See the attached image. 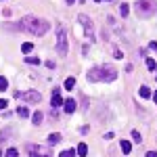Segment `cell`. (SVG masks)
<instances>
[{
  "mask_svg": "<svg viewBox=\"0 0 157 157\" xmlns=\"http://www.w3.org/2000/svg\"><path fill=\"white\" fill-rule=\"evenodd\" d=\"M19 29H23L32 36H44L48 32V23L40 17H34V15H25L23 19L19 21Z\"/></svg>",
  "mask_w": 157,
  "mask_h": 157,
  "instance_id": "1",
  "label": "cell"
},
{
  "mask_svg": "<svg viewBox=\"0 0 157 157\" xmlns=\"http://www.w3.org/2000/svg\"><path fill=\"white\" fill-rule=\"evenodd\" d=\"M117 78V71L109 65H101V67H92L88 71V80L90 82H113Z\"/></svg>",
  "mask_w": 157,
  "mask_h": 157,
  "instance_id": "2",
  "label": "cell"
},
{
  "mask_svg": "<svg viewBox=\"0 0 157 157\" xmlns=\"http://www.w3.org/2000/svg\"><path fill=\"white\" fill-rule=\"evenodd\" d=\"M136 11H138V17H153L157 13V0H138L136 2Z\"/></svg>",
  "mask_w": 157,
  "mask_h": 157,
  "instance_id": "3",
  "label": "cell"
},
{
  "mask_svg": "<svg viewBox=\"0 0 157 157\" xmlns=\"http://www.w3.org/2000/svg\"><path fill=\"white\" fill-rule=\"evenodd\" d=\"M57 50H59V57L67 55V32L63 23H57Z\"/></svg>",
  "mask_w": 157,
  "mask_h": 157,
  "instance_id": "4",
  "label": "cell"
},
{
  "mask_svg": "<svg viewBox=\"0 0 157 157\" xmlns=\"http://www.w3.org/2000/svg\"><path fill=\"white\" fill-rule=\"evenodd\" d=\"M78 21H80V25H82V29H84L86 40H88V42H94V32H92V21H90V17L80 15V17H78Z\"/></svg>",
  "mask_w": 157,
  "mask_h": 157,
  "instance_id": "5",
  "label": "cell"
},
{
  "mask_svg": "<svg viewBox=\"0 0 157 157\" xmlns=\"http://www.w3.org/2000/svg\"><path fill=\"white\" fill-rule=\"evenodd\" d=\"M17 97L23 98L25 103H40L42 101V94L36 92V90H25V92H17Z\"/></svg>",
  "mask_w": 157,
  "mask_h": 157,
  "instance_id": "6",
  "label": "cell"
},
{
  "mask_svg": "<svg viewBox=\"0 0 157 157\" xmlns=\"http://www.w3.org/2000/svg\"><path fill=\"white\" fill-rule=\"evenodd\" d=\"M25 151L29 153V157H52L46 149H42V147H38V145H32V143L25 147Z\"/></svg>",
  "mask_w": 157,
  "mask_h": 157,
  "instance_id": "7",
  "label": "cell"
},
{
  "mask_svg": "<svg viewBox=\"0 0 157 157\" xmlns=\"http://www.w3.org/2000/svg\"><path fill=\"white\" fill-rule=\"evenodd\" d=\"M50 105H52V111H57V109L63 105V98H61V94H59V88H55V90H52V98H50Z\"/></svg>",
  "mask_w": 157,
  "mask_h": 157,
  "instance_id": "8",
  "label": "cell"
},
{
  "mask_svg": "<svg viewBox=\"0 0 157 157\" xmlns=\"http://www.w3.org/2000/svg\"><path fill=\"white\" fill-rule=\"evenodd\" d=\"M63 107H65V111H67V113H73L78 105H75V101H73V98H67V101L63 103Z\"/></svg>",
  "mask_w": 157,
  "mask_h": 157,
  "instance_id": "9",
  "label": "cell"
},
{
  "mask_svg": "<svg viewBox=\"0 0 157 157\" xmlns=\"http://www.w3.org/2000/svg\"><path fill=\"white\" fill-rule=\"evenodd\" d=\"M86 153H88L86 143H80V145H78V149H75V155H78V157H86Z\"/></svg>",
  "mask_w": 157,
  "mask_h": 157,
  "instance_id": "10",
  "label": "cell"
},
{
  "mask_svg": "<svg viewBox=\"0 0 157 157\" xmlns=\"http://www.w3.org/2000/svg\"><path fill=\"white\" fill-rule=\"evenodd\" d=\"M42 120H44L42 111H36V113H34V117H32V121H34V126H40V124H42Z\"/></svg>",
  "mask_w": 157,
  "mask_h": 157,
  "instance_id": "11",
  "label": "cell"
},
{
  "mask_svg": "<svg viewBox=\"0 0 157 157\" xmlns=\"http://www.w3.org/2000/svg\"><path fill=\"white\" fill-rule=\"evenodd\" d=\"M57 143H61V134H57V132L50 134V136H48V145L52 147V145H57Z\"/></svg>",
  "mask_w": 157,
  "mask_h": 157,
  "instance_id": "12",
  "label": "cell"
},
{
  "mask_svg": "<svg viewBox=\"0 0 157 157\" xmlns=\"http://www.w3.org/2000/svg\"><path fill=\"white\" fill-rule=\"evenodd\" d=\"M138 94H140L143 98H149V97H151V90H149L147 86H140V90H138Z\"/></svg>",
  "mask_w": 157,
  "mask_h": 157,
  "instance_id": "13",
  "label": "cell"
},
{
  "mask_svg": "<svg viewBox=\"0 0 157 157\" xmlns=\"http://www.w3.org/2000/svg\"><path fill=\"white\" fill-rule=\"evenodd\" d=\"M17 115H19V117H29V109L27 107H19L17 109Z\"/></svg>",
  "mask_w": 157,
  "mask_h": 157,
  "instance_id": "14",
  "label": "cell"
},
{
  "mask_svg": "<svg viewBox=\"0 0 157 157\" xmlns=\"http://www.w3.org/2000/svg\"><path fill=\"white\" fill-rule=\"evenodd\" d=\"M32 48H34V44H32V42H23V44H21V50H23V55L32 52Z\"/></svg>",
  "mask_w": 157,
  "mask_h": 157,
  "instance_id": "15",
  "label": "cell"
},
{
  "mask_svg": "<svg viewBox=\"0 0 157 157\" xmlns=\"http://www.w3.org/2000/svg\"><path fill=\"white\" fill-rule=\"evenodd\" d=\"M121 151H124V153H130V151H132L130 140H121Z\"/></svg>",
  "mask_w": 157,
  "mask_h": 157,
  "instance_id": "16",
  "label": "cell"
},
{
  "mask_svg": "<svg viewBox=\"0 0 157 157\" xmlns=\"http://www.w3.org/2000/svg\"><path fill=\"white\" fill-rule=\"evenodd\" d=\"M73 86H75V78H67L65 80V88L67 90H73Z\"/></svg>",
  "mask_w": 157,
  "mask_h": 157,
  "instance_id": "17",
  "label": "cell"
},
{
  "mask_svg": "<svg viewBox=\"0 0 157 157\" xmlns=\"http://www.w3.org/2000/svg\"><path fill=\"white\" fill-rule=\"evenodd\" d=\"M59 157H75V149H67V151L59 153Z\"/></svg>",
  "mask_w": 157,
  "mask_h": 157,
  "instance_id": "18",
  "label": "cell"
},
{
  "mask_svg": "<svg viewBox=\"0 0 157 157\" xmlns=\"http://www.w3.org/2000/svg\"><path fill=\"white\" fill-rule=\"evenodd\" d=\"M120 13H121V15H124V17H128V13H130V6H128V4L124 2V4H121V6H120Z\"/></svg>",
  "mask_w": 157,
  "mask_h": 157,
  "instance_id": "19",
  "label": "cell"
},
{
  "mask_svg": "<svg viewBox=\"0 0 157 157\" xmlns=\"http://www.w3.org/2000/svg\"><path fill=\"white\" fill-rule=\"evenodd\" d=\"M9 88V82H6V78L4 75H0V90H6Z\"/></svg>",
  "mask_w": 157,
  "mask_h": 157,
  "instance_id": "20",
  "label": "cell"
},
{
  "mask_svg": "<svg viewBox=\"0 0 157 157\" xmlns=\"http://www.w3.org/2000/svg\"><path fill=\"white\" fill-rule=\"evenodd\" d=\"M132 138L136 140V143H143V136H140V132H138V130H132Z\"/></svg>",
  "mask_w": 157,
  "mask_h": 157,
  "instance_id": "21",
  "label": "cell"
},
{
  "mask_svg": "<svg viewBox=\"0 0 157 157\" xmlns=\"http://www.w3.org/2000/svg\"><path fill=\"white\" fill-rule=\"evenodd\" d=\"M25 61H27L29 65H38V63H40V59H38V57H25Z\"/></svg>",
  "mask_w": 157,
  "mask_h": 157,
  "instance_id": "22",
  "label": "cell"
},
{
  "mask_svg": "<svg viewBox=\"0 0 157 157\" xmlns=\"http://www.w3.org/2000/svg\"><path fill=\"white\" fill-rule=\"evenodd\" d=\"M17 155H19V151H17V149H9L4 157H17Z\"/></svg>",
  "mask_w": 157,
  "mask_h": 157,
  "instance_id": "23",
  "label": "cell"
},
{
  "mask_svg": "<svg viewBox=\"0 0 157 157\" xmlns=\"http://www.w3.org/2000/svg\"><path fill=\"white\" fill-rule=\"evenodd\" d=\"M147 67H149V69L153 71V69L157 67V65H155V61H153V59H147Z\"/></svg>",
  "mask_w": 157,
  "mask_h": 157,
  "instance_id": "24",
  "label": "cell"
},
{
  "mask_svg": "<svg viewBox=\"0 0 157 157\" xmlns=\"http://www.w3.org/2000/svg\"><path fill=\"white\" fill-rule=\"evenodd\" d=\"M113 55H115V59H121V57H124V55H121V50H117V48L113 50Z\"/></svg>",
  "mask_w": 157,
  "mask_h": 157,
  "instance_id": "25",
  "label": "cell"
},
{
  "mask_svg": "<svg viewBox=\"0 0 157 157\" xmlns=\"http://www.w3.org/2000/svg\"><path fill=\"white\" fill-rule=\"evenodd\" d=\"M6 105H9V103H6L4 98H0V109H6Z\"/></svg>",
  "mask_w": 157,
  "mask_h": 157,
  "instance_id": "26",
  "label": "cell"
},
{
  "mask_svg": "<svg viewBox=\"0 0 157 157\" xmlns=\"http://www.w3.org/2000/svg\"><path fill=\"white\" fill-rule=\"evenodd\" d=\"M149 48H151V50H157V42H151V44H149Z\"/></svg>",
  "mask_w": 157,
  "mask_h": 157,
  "instance_id": "27",
  "label": "cell"
},
{
  "mask_svg": "<svg viewBox=\"0 0 157 157\" xmlns=\"http://www.w3.org/2000/svg\"><path fill=\"white\" fill-rule=\"evenodd\" d=\"M147 157H157V153H155V151H149V153H147Z\"/></svg>",
  "mask_w": 157,
  "mask_h": 157,
  "instance_id": "28",
  "label": "cell"
},
{
  "mask_svg": "<svg viewBox=\"0 0 157 157\" xmlns=\"http://www.w3.org/2000/svg\"><path fill=\"white\" fill-rule=\"evenodd\" d=\"M151 97H153V101H155V103H157V90H155V92H153V94H151Z\"/></svg>",
  "mask_w": 157,
  "mask_h": 157,
  "instance_id": "29",
  "label": "cell"
},
{
  "mask_svg": "<svg viewBox=\"0 0 157 157\" xmlns=\"http://www.w3.org/2000/svg\"><path fill=\"white\" fill-rule=\"evenodd\" d=\"M67 2H69V4H73V2H75V0H67Z\"/></svg>",
  "mask_w": 157,
  "mask_h": 157,
  "instance_id": "30",
  "label": "cell"
},
{
  "mask_svg": "<svg viewBox=\"0 0 157 157\" xmlns=\"http://www.w3.org/2000/svg\"><path fill=\"white\" fill-rule=\"evenodd\" d=\"M94 2H101V0H94Z\"/></svg>",
  "mask_w": 157,
  "mask_h": 157,
  "instance_id": "31",
  "label": "cell"
}]
</instances>
